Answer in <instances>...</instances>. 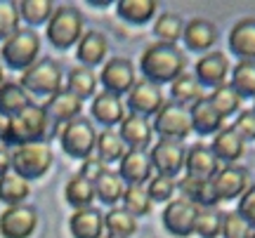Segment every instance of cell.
Wrapping results in <instances>:
<instances>
[{
	"label": "cell",
	"mask_w": 255,
	"mask_h": 238,
	"mask_svg": "<svg viewBox=\"0 0 255 238\" xmlns=\"http://www.w3.org/2000/svg\"><path fill=\"white\" fill-rule=\"evenodd\" d=\"M139 69L149 82L161 87V82H173L187 69V57L177 45L154 43L139 57Z\"/></svg>",
	"instance_id": "obj_1"
},
{
	"label": "cell",
	"mask_w": 255,
	"mask_h": 238,
	"mask_svg": "<svg viewBox=\"0 0 255 238\" xmlns=\"http://www.w3.org/2000/svg\"><path fill=\"white\" fill-rule=\"evenodd\" d=\"M38 55H40V36L33 28H19L7 40H2L0 47L2 64L12 71H26L28 66L38 62Z\"/></svg>",
	"instance_id": "obj_2"
},
{
	"label": "cell",
	"mask_w": 255,
	"mask_h": 238,
	"mask_svg": "<svg viewBox=\"0 0 255 238\" xmlns=\"http://www.w3.org/2000/svg\"><path fill=\"white\" fill-rule=\"evenodd\" d=\"M47 116L40 104H28L26 109L17 113L14 118H9V132L5 139V147H26V144H38L47 135Z\"/></svg>",
	"instance_id": "obj_3"
},
{
	"label": "cell",
	"mask_w": 255,
	"mask_h": 238,
	"mask_svg": "<svg viewBox=\"0 0 255 238\" xmlns=\"http://www.w3.org/2000/svg\"><path fill=\"white\" fill-rule=\"evenodd\" d=\"M47 40L57 50H69L71 45H78L83 36V17L73 5L55 7L52 17L47 21Z\"/></svg>",
	"instance_id": "obj_4"
},
{
	"label": "cell",
	"mask_w": 255,
	"mask_h": 238,
	"mask_svg": "<svg viewBox=\"0 0 255 238\" xmlns=\"http://www.w3.org/2000/svg\"><path fill=\"white\" fill-rule=\"evenodd\" d=\"M52 149L47 142H38V144H26V147H17L12 151V170L21 179H38L52 167Z\"/></svg>",
	"instance_id": "obj_5"
},
{
	"label": "cell",
	"mask_w": 255,
	"mask_h": 238,
	"mask_svg": "<svg viewBox=\"0 0 255 238\" xmlns=\"http://www.w3.org/2000/svg\"><path fill=\"white\" fill-rule=\"evenodd\" d=\"M19 85L24 87V92H31L38 97H52L62 90V66L55 59L43 57L21 74Z\"/></svg>",
	"instance_id": "obj_6"
},
{
	"label": "cell",
	"mask_w": 255,
	"mask_h": 238,
	"mask_svg": "<svg viewBox=\"0 0 255 238\" xmlns=\"http://www.w3.org/2000/svg\"><path fill=\"white\" fill-rule=\"evenodd\" d=\"M57 137L62 142V149L69 154L71 158H78V160H85L90 158V154L95 151V142H97V132L92 128V123L88 118H78L69 120L66 125L57 128Z\"/></svg>",
	"instance_id": "obj_7"
},
{
	"label": "cell",
	"mask_w": 255,
	"mask_h": 238,
	"mask_svg": "<svg viewBox=\"0 0 255 238\" xmlns=\"http://www.w3.org/2000/svg\"><path fill=\"white\" fill-rule=\"evenodd\" d=\"M151 130L165 142H180L182 144V139H187L191 135L189 111L180 106V104H175V101H165L161 111L156 113Z\"/></svg>",
	"instance_id": "obj_8"
},
{
	"label": "cell",
	"mask_w": 255,
	"mask_h": 238,
	"mask_svg": "<svg viewBox=\"0 0 255 238\" xmlns=\"http://www.w3.org/2000/svg\"><path fill=\"white\" fill-rule=\"evenodd\" d=\"M201 208L196 203L187 201V198H175L165 205L163 210V227L173 236H180V238H187L194 234V224H196V217H199Z\"/></svg>",
	"instance_id": "obj_9"
},
{
	"label": "cell",
	"mask_w": 255,
	"mask_h": 238,
	"mask_svg": "<svg viewBox=\"0 0 255 238\" xmlns=\"http://www.w3.org/2000/svg\"><path fill=\"white\" fill-rule=\"evenodd\" d=\"M100 82L104 85V92L109 94H128L135 85V66L126 57H114L109 59L100 74Z\"/></svg>",
	"instance_id": "obj_10"
},
{
	"label": "cell",
	"mask_w": 255,
	"mask_h": 238,
	"mask_svg": "<svg viewBox=\"0 0 255 238\" xmlns=\"http://www.w3.org/2000/svg\"><path fill=\"white\" fill-rule=\"evenodd\" d=\"M163 104H165V99H163L161 87L154 85V82H149L146 78L135 80L132 90L128 92V109L132 111L135 116H142V118L156 116Z\"/></svg>",
	"instance_id": "obj_11"
},
{
	"label": "cell",
	"mask_w": 255,
	"mask_h": 238,
	"mask_svg": "<svg viewBox=\"0 0 255 238\" xmlns=\"http://www.w3.org/2000/svg\"><path fill=\"white\" fill-rule=\"evenodd\" d=\"M184 156L187 151L180 142H165V139H158L149 151L151 167H156L158 174L173 177V179L184 170Z\"/></svg>",
	"instance_id": "obj_12"
},
{
	"label": "cell",
	"mask_w": 255,
	"mask_h": 238,
	"mask_svg": "<svg viewBox=\"0 0 255 238\" xmlns=\"http://www.w3.org/2000/svg\"><path fill=\"white\" fill-rule=\"evenodd\" d=\"M38 227V215L28 205H9L0 215V234L2 238H28Z\"/></svg>",
	"instance_id": "obj_13"
},
{
	"label": "cell",
	"mask_w": 255,
	"mask_h": 238,
	"mask_svg": "<svg viewBox=\"0 0 255 238\" xmlns=\"http://www.w3.org/2000/svg\"><path fill=\"white\" fill-rule=\"evenodd\" d=\"M229 76V59L225 52H220V50H210L206 55L201 57L196 66H194V78L199 80V85H208V87H220V85H225Z\"/></svg>",
	"instance_id": "obj_14"
},
{
	"label": "cell",
	"mask_w": 255,
	"mask_h": 238,
	"mask_svg": "<svg viewBox=\"0 0 255 238\" xmlns=\"http://www.w3.org/2000/svg\"><path fill=\"white\" fill-rule=\"evenodd\" d=\"M210 186H213V191L218 196V201L239 198V196L251 186V184H248V170L246 167H239V165H225V167H220L218 174L210 179Z\"/></svg>",
	"instance_id": "obj_15"
},
{
	"label": "cell",
	"mask_w": 255,
	"mask_h": 238,
	"mask_svg": "<svg viewBox=\"0 0 255 238\" xmlns=\"http://www.w3.org/2000/svg\"><path fill=\"white\" fill-rule=\"evenodd\" d=\"M184 170L189 179H199V182H210L220 170V160L215 158L213 149L206 144H194L187 149L184 156Z\"/></svg>",
	"instance_id": "obj_16"
},
{
	"label": "cell",
	"mask_w": 255,
	"mask_h": 238,
	"mask_svg": "<svg viewBox=\"0 0 255 238\" xmlns=\"http://www.w3.org/2000/svg\"><path fill=\"white\" fill-rule=\"evenodd\" d=\"M119 177L128 186H144L154 177V167H151L149 154L128 149L126 156L119 160Z\"/></svg>",
	"instance_id": "obj_17"
},
{
	"label": "cell",
	"mask_w": 255,
	"mask_h": 238,
	"mask_svg": "<svg viewBox=\"0 0 255 238\" xmlns=\"http://www.w3.org/2000/svg\"><path fill=\"white\" fill-rule=\"evenodd\" d=\"M43 111H45V116H47V123H55L57 128H62L69 120L81 116L83 101L78 97H73L71 92L59 90L57 94L47 97V101L43 104Z\"/></svg>",
	"instance_id": "obj_18"
},
{
	"label": "cell",
	"mask_w": 255,
	"mask_h": 238,
	"mask_svg": "<svg viewBox=\"0 0 255 238\" xmlns=\"http://www.w3.org/2000/svg\"><path fill=\"white\" fill-rule=\"evenodd\" d=\"M119 137L123 139L126 149H132V151H146V147L151 144V135L154 130L149 125V120L142 118V116H135L130 113L123 118V123L119 125Z\"/></svg>",
	"instance_id": "obj_19"
},
{
	"label": "cell",
	"mask_w": 255,
	"mask_h": 238,
	"mask_svg": "<svg viewBox=\"0 0 255 238\" xmlns=\"http://www.w3.org/2000/svg\"><path fill=\"white\" fill-rule=\"evenodd\" d=\"M229 47L241 62H255V17L237 21L229 31Z\"/></svg>",
	"instance_id": "obj_20"
},
{
	"label": "cell",
	"mask_w": 255,
	"mask_h": 238,
	"mask_svg": "<svg viewBox=\"0 0 255 238\" xmlns=\"http://www.w3.org/2000/svg\"><path fill=\"white\" fill-rule=\"evenodd\" d=\"M90 113H92V118L100 120L102 125L109 130V128H114V125H121V123H123V118H126V106H123L121 97L109 94V92H100V94H95V99H92Z\"/></svg>",
	"instance_id": "obj_21"
},
{
	"label": "cell",
	"mask_w": 255,
	"mask_h": 238,
	"mask_svg": "<svg viewBox=\"0 0 255 238\" xmlns=\"http://www.w3.org/2000/svg\"><path fill=\"white\" fill-rule=\"evenodd\" d=\"M184 43L194 52H210V47L218 40V26L208 19H191L184 24Z\"/></svg>",
	"instance_id": "obj_22"
},
{
	"label": "cell",
	"mask_w": 255,
	"mask_h": 238,
	"mask_svg": "<svg viewBox=\"0 0 255 238\" xmlns=\"http://www.w3.org/2000/svg\"><path fill=\"white\" fill-rule=\"evenodd\" d=\"M107 52H109V43H107V36L100 31L83 33L81 40H78V47H76L78 62L88 69H92L95 64H102L107 59Z\"/></svg>",
	"instance_id": "obj_23"
},
{
	"label": "cell",
	"mask_w": 255,
	"mask_h": 238,
	"mask_svg": "<svg viewBox=\"0 0 255 238\" xmlns=\"http://www.w3.org/2000/svg\"><path fill=\"white\" fill-rule=\"evenodd\" d=\"M69 229L73 238H102L104 231V215L95 208L76 210L69 217Z\"/></svg>",
	"instance_id": "obj_24"
},
{
	"label": "cell",
	"mask_w": 255,
	"mask_h": 238,
	"mask_svg": "<svg viewBox=\"0 0 255 238\" xmlns=\"http://www.w3.org/2000/svg\"><path fill=\"white\" fill-rule=\"evenodd\" d=\"M210 149H213V154H215L218 160H222V163H227V165H234L239 158L244 156L246 142L234 132V128H225V130H220V132H215L213 147Z\"/></svg>",
	"instance_id": "obj_25"
},
{
	"label": "cell",
	"mask_w": 255,
	"mask_h": 238,
	"mask_svg": "<svg viewBox=\"0 0 255 238\" xmlns=\"http://www.w3.org/2000/svg\"><path fill=\"white\" fill-rule=\"evenodd\" d=\"M189 118H191V130H196L201 135L220 132V130H222V120H225L218 111L210 106L208 97H203V99H199L196 104H191Z\"/></svg>",
	"instance_id": "obj_26"
},
{
	"label": "cell",
	"mask_w": 255,
	"mask_h": 238,
	"mask_svg": "<svg viewBox=\"0 0 255 238\" xmlns=\"http://www.w3.org/2000/svg\"><path fill=\"white\" fill-rule=\"evenodd\" d=\"M31 99L28 94L24 92V87L19 82H12V80H5L0 85V113L7 116V118H14L17 113L26 109Z\"/></svg>",
	"instance_id": "obj_27"
},
{
	"label": "cell",
	"mask_w": 255,
	"mask_h": 238,
	"mask_svg": "<svg viewBox=\"0 0 255 238\" xmlns=\"http://www.w3.org/2000/svg\"><path fill=\"white\" fill-rule=\"evenodd\" d=\"M97 90V76L92 74V69L88 66H76L66 76V92H71L78 99H90Z\"/></svg>",
	"instance_id": "obj_28"
},
{
	"label": "cell",
	"mask_w": 255,
	"mask_h": 238,
	"mask_svg": "<svg viewBox=\"0 0 255 238\" xmlns=\"http://www.w3.org/2000/svg\"><path fill=\"white\" fill-rule=\"evenodd\" d=\"M177 189L182 191V198L196 203L199 208H215V203H220L215 191H213V186H210V182H199V179L184 177L182 182L177 184Z\"/></svg>",
	"instance_id": "obj_29"
},
{
	"label": "cell",
	"mask_w": 255,
	"mask_h": 238,
	"mask_svg": "<svg viewBox=\"0 0 255 238\" xmlns=\"http://www.w3.org/2000/svg\"><path fill=\"white\" fill-rule=\"evenodd\" d=\"M156 0H119L116 12L121 19H126L130 24H146L156 14Z\"/></svg>",
	"instance_id": "obj_30"
},
{
	"label": "cell",
	"mask_w": 255,
	"mask_h": 238,
	"mask_svg": "<svg viewBox=\"0 0 255 238\" xmlns=\"http://www.w3.org/2000/svg\"><path fill=\"white\" fill-rule=\"evenodd\" d=\"M104 229L109 231L111 238H130L137 234V217H132L123 208H111L104 215Z\"/></svg>",
	"instance_id": "obj_31"
},
{
	"label": "cell",
	"mask_w": 255,
	"mask_h": 238,
	"mask_svg": "<svg viewBox=\"0 0 255 238\" xmlns=\"http://www.w3.org/2000/svg\"><path fill=\"white\" fill-rule=\"evenodd\" d=\"M95 151H97V158H100L102 163H116L121 158L126 156V144H123V139L119 137V132H114V130H104L97 135V142H95Z\"/></svg>",
	"instance_id": "obj_32"
},
{
	"label": "cell",
	"mask_w": 255,
	"mask_h": 238,
	"mask_svg": "<svg viewBox=\"0 0 255 238\" xmlns=\"http://www.w3.org/2000/svg\"><path fill=\"white\" fill-rule=\"evenodd\" d=\"M170 94L173 101L187 109V104H196L199 99H203V90H201L199 80L194 78V74H182L180 78H175L170 82Z\"/></svg>",
	"instance_id": "obj_33"
},
{
	"label": "cell",
	"mask_w": 255,
	"mask_h": 238,
	"mask_svg": "<svg viewBox=\"0 0 255 238\" xmlns=\"http://www.w3.org/2000/svg\"><path fill=\"white\" fill-rule=\"evenodd\" d=\"M64 196H66L69 205H73L76 210L90 208V203L95 201V184L88 182V179L81 177V174H76V177H71V179L66 182Z\"/></svg>",
	"instance_id": "obj_34"
},
{
	"label": "cell",
	"mask_w": 255,
	"mask_h": 238,
	"mask_svg": "<svg viewBox=\"0 0 255 238\" xmlns=\"http://www.w3.org/2000/svg\"><path fill=\"white\" fill-rule=\"evenodd\" d=\"M31 193L26 179L17 177L14 172H7L0 177V201L7 205H24L26 196Z\"/></svg>",
	"instance_id": "obj_35"
},
{
	"label": "cell",
	"mask_w": 255,
	"mask_h": 238,
	"mask_svg": "<svg viewBox=\"0 0 255 238\" xmlns=\"http://www.w3.org/2000/svg\"><path fill=\"white\" fill-rule=\"evenodd\" d=\"M123 191H126V184H123V179L119 177V172L107 170V172L95 182V198H100V201L107 203V205H116V203L123 198Z\"/></svg>",
	"instance_id": "obj_36"
},
{
	"label": "cell",
	"mask_w": 255,
	"mask_h": 238,
	"mask_svg": "<svg viewBox=\"0 0 255 238\" xmlns=\"http://www.w3.org/2000/svg\"><path fill=\"white\" fill-rule=\"evenodd\" d=\"M184 33V21L180 14H175V12H163L161 17L156 19L154 24V36L165 43V45H175Z\"/></svg>",
	"instance_id": "obj_37"
},
{
	"label": "cell",
	"mask_w": 255,
	"mask_h": 238,
	"mask_svg": "<svg viewBox=\"0 0 255 238\" xmlns=\"http://www.w3.org/2000/svg\"><path fill=\"white\" fill-rule=\"evenodd\" d=\"M17 12L26 24L36 26V24L50 21L55 12V2L52 0H24V2H17Z\"/></svg>",
	"instance_id": "obj_38"
},
{
	"label": "cell",
	"mask_w": 255,
	"mask_h": 238,
	"mask_svg": "<svg viewBox=\"0 0 255 238\" xmlns=\"http://www.w3.org/2000/svg\"><path fill=\"white\" fill-rule=\"evenodd\" d=\"M210 106L218 111L222 118H227V116H232V113H237L239 106H241V97L237 94V90L232 87V85H220V87H215L213 90V94L208 97Z\"/></svg>",
	"instance_id": "obj_39"
},
{
	"label": "cell",
	"mask_w": 255,
	"mask_h": 238,
	"mask_svg": "<svg viewBox=\"0 0 255 238\" xmlns=\"http://www.w3.org/2000/svg\"><path fill=\"white\" fill-rule=\"evenodd\" d=\"M232 87L241 99L255 97V62H239L232 69Z\"/></svg>",
	"instance_id": "obj_40"
},
{
	"label": "cell",
	"mask_w": 255,
	"mask_h": 238,
	"mask_svg": "<svg viewBox=\"0 0 255 238\" xmlns=\"http://www.w3.org/2000/svg\"><path fill=\"white\" fill-rule=\"evenodd\" d=\"M121 203H123V210H128L132 217L149 215V210H151V198H149L144 186H126Z\"/></svg>",
	"instance_id": "obj_41"
},
{
	"label": "cell",
	"mask_w": 255,
	"mask_h": 238,
	"mask_svg": "<svg viewBox=\"0 0 255 238\" xmlns=\"http://www.w3.org/2000/svg\"><path fill=\"white\" fill-rule=\"evenodd\" d=\"M220 229H222V212L215 208H201L194 224V234H199L201 238H218Z\"/></svg>",
	"instance_id": "obj_42"
},
{
	"label": "cell",
	"mask_w": 255,
	"mask_h": 238,
	"mask_svg": "<svg viewBox=\"0 0 255 238\" xmlns=\"http://www.w3.org/2000/svg\"><path fill=\"white\" fill-rule=\"evenodd\" d=\"M251 234H253V227L237 210L222 212V229H220L222 238H251Z\"/></svg>",
	"instance_id": "obj_43"
},
{
	"label": "cell",
	"mask_w": 255,
	"mask_h": 238,
	"mask_svg": "<svg viewBox=\"0 0 255 238\" xmlns=\"http://www.w3.org/2000/svg\"><path fill=\"white\" fill-rule=\"evenodd\" d=\"M175 189H177V184H175L173 177H165V174H156L151 177L149 182H146V193H149V198L151 203H165L173 198Z\"/></svg>",
	"instance_id": "obj_44"
},
{
	"label": "cell",
	"mask_w": 255,
	"mask_h": 238,
	"mask_svg": "<svg viewBox=\"0 0 255 238\" xmlns=\"http://www.w3.org/2000/svg\"><path fill=\"white\" fill-rule=\"evenodd\" d=\"M19 31V12L14 2L0 0V40H7Z\"/></svg>",
	"instance_id": "obj_45"
},
{
	"label": "cell",
	"mask_w": 255,
	"mask_h": 238,
	"mask_svg": "<svg viewBox=\"0 0 255 238\" xmlns=\"http://www.w3.org/2000/svg\"><path fill=\"white\" fill-rule=\"evenodd\" d=\"M237 212L248 222V224H251V227H255V184L253 186H248L246 191L239 196Z\"/></svg>",
	"instance_id": "obj_46"
},
{
	"label": "cell",
	"mask_w": 255,
	"mask_h": 238,
	"mask_svg": "<svg viewBox=\"0 0 255 238\" xmlns=\"http://www.w3.org/2000/svg\"><path fill=\"white\" fill-rule=\"evenodd\" d=\"M234 132L244 139H255V111H241L239 118L234 120Z\"/></svg>",
	"instance_id": "obj_47"
},
{
	"label": "cell",
	"mask_w": 255,
	"mask_h": 238,
	"mask_svg": "<svg viewBox=\"0 0 255 238\" xmlns=\"http://www.w3.org/2000/svg\"><path fill=\"white\" fill-rule=\"evenodd\" d=\"M104 172H107V165L102 163L100 158H85L81 165V177H85V179L92 184L97 182Z\"/></svg>",
	"instance_id": "obj_48"
},
{
	"label": "cell",
	"mask_w": 255,
	"mask_h": 238,
	"mask_svg": "<svg viewBox=\"0 0 255 238\" xmlns=\"http://www.w3.org/2000/svg\"><path fill=\"white\" fill-rule=\"evenodd\" d=\"M9 170H12V151L2 144V147H0V177L7 174Z\"/></svg>",
	"instance_id": "obj_49"
},
{
	"label": "cell",
	"mask_w": 255,
	"mask_h": 238,
	"mask_svg": "<svg viewBox=\"0 0 255 238\" xmlns=\"http://www.w3.org/2000/svg\"><path fill=\"white\" fill-rule=\"evenodd\" d=\"M7 132H9V118L0 113V142H2V144H5V139H7Z\"/></svg>",
	"instance_id": "obj_50"
},
{
	"label": "cell",
	"mask_w": 255,
	"mask_h": 238,
	"mask_svg": "<svg viewBox=\"0 0 255 238\" xmlns=\"http://www.w3.org/2000/svg\"><path fill=\"white\" fill-rule=\"evenodd\" d=\"M5 82V71H2V64H0V85Z\"/></svg>",
	"instance_id": "obj_51"
},
{
	"label": "cell",
	"mask_w": 255,
	"mask_h": 238,
	"mask_svg": "<svg viewBox=\"0 0 255 238\" xmlns=\"http://www.w3.org/2000/svg\"><path fill=\"white\" fill-rule=\"evenodd\" d=\"M251 238H255V231H253V234H251Z\"/></svg>",
	"instance_id": "obj_52"
},
{
	"label": "cell",
	"mask_w": 255,
	"mask_h": 238,
	"mask_svg": "<svg viewBox=\"0 0 255 238\" xmlns=\"http://www.w3.org/2000/svg\"><path fill=\"white\" fill-rule=\"evenodd\" d=\"M107 238H111V236H107Z\"/></svg>",
	"instance_id": "obj_53"
},
{
	"label": "cell",
	"mask_w": 255,
	"mask_h": 238,
	"mask_svg": "<svg viewBox=\"0 0 255 238\" xmlns=\"http://www.w3.org/2000/svg\"><path fill=\"white\" fill-rule=\"evenodd\" d=\"M253 111H255V109H253Z\"/></svg>",
	"instance_id": "obj_54"
}]
</instances>
